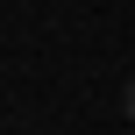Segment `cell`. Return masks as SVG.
Masks as SVG:
<instances>
[{"mask_svg":"<svg viewBox=\"0 0 135 135\" xmlns=\"http://www.w3.org/2000/svg\"><path fill=\"white\" fill-rule=\"evenodd\" d=\"M121 114H128V121H135V78H128V85H121Z\"/></svg>","mask_w":135,"mask_h":135,"instance_id":"obj_1","label":"cell"}]
</instances>
